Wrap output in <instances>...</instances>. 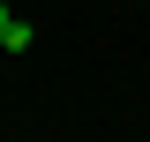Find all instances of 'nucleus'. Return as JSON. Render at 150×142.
<instances>
[{
	"instance_id": "2",
	"label": "nucleus",
	"mask_w": 150,
	"mask_h": 142,
	"mask_svg": "<svg viewBox=\"0 0 150 142\" xmlns=\"http://www.w3.org/2000/svg\"><path fill=\"white\" fill-rule=\"evenodd\" d=\"M8 22H15V8H8V0H0V37H8Z\"/></svg>"
},
{
	"instance_id": "1",
	"label": "nucleus",
	"mask_w": 150,
	"mask_h": 142,
	"mask_svg": "<svg viewBox=\"0 0 150 142\" xmlns=\"http://www.w3.org/2000/svg\"><path fill=\"white\" fill-rule=\"evenodd\" d=\"M0 45H8V53H30V45H38V30H30V22L15 15V22H8V37H0Z\"/></svg>"
}]
</instances>
